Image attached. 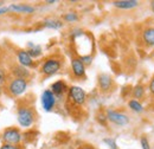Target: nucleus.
Masks as SVG:
<instances>
[{"instance_id": "nucleus-1", "label": "nucleus", "mask_w": 154, "mask_h": 149, "mask_svg": "<svg viewBox=\"0 0 154 149\" xmlns=\"http://www.w3.org/2000/svg\"><path fill=\"white\" fill-rule=\"evenodd\" d=\"M17 120L23 128H30L36 121L35 110L29 105H21L17 111Z\"/></svg>"}, {"instance_id": "nucleus-2", "label": "nucleus", "mask_w": 154, "mask_h": 149, "mask_svg": "<svg viewBox=\"0 0 154 149\" xmlns=\"http://www.w3.org/2000/svg\"><path fill=\"white\" fill-rule=\"evenodd\" d=\"M106 117H107L108 122L115 124L117 127H126L131 122V118L128 115H126L125 112L116 111L114 109H108L106 111Z\"/></svg>"}, {"instance_id": "nucleus-3", "label": "nucleus", "mask_w": 154, "mask_h": 149, "mask_svg": "<svg viewBox=\"0 0 154 149\" xmlns=\"http://www.w3.org/2000/svg\"><path fill=\"white\" fill-rule=\"evenodd\" d=\"M68 98L72 104H75L77 107H81L87 101V93L81 87L72 85L68 90Z\"/></svg>"}, {"instance_id": "nucleus-4", "label": "nucleus", "mask_w": 154, "mask_h": 149, "mask_svg": "<svg viewBox=\"0 0 154 149\" xmlns=\"http://www.w3.org/2000/svg\"><path fill=\"white\" fill-rule=\"evenodd\" d=\"M60 68H62L60 60L56 57H50L43 62L42 68H40V72L45 76H52V74H57L60 70Z\"/></svg>"}, {"instance_id": "nucleus-5", "label": "nucleus", "mask_w": 154, "mask_h": 149, "mask_svg": "<svg viewBox=\"0 0 154 149\" xmlns=\"http://www.w3.org/2000/svg\"><path fill=\"white\" fill-rule=\"evenodd\" d=\"M27 89V79H21V78H14L10 81L7 85V90L12 96H20L26 91Z\"/></svg>"}, {"instance_id": "nucleus-6", "label": "nucleus", "mask_w": 154, "mask_h": 149, "mask_svg": "<svg viewBox=\"0 0 154 149\" xmlns=\"http://www.w3.org/2000/svg\"><path fill=\"white\" fill-rule=\"evenodd\" d=\"M40 102H42V107L46 112L52 111L56 107L57 103V97L55 96V93H52L50 89L44 90L40 97Z\"/></svg>"}, {"instance_id": "nucleus-7", "label": "nucleus", "mask_w": 154, "mask_h": 149, "mask_svg": "<svg viewBox=\"0 0 154 149\" xmlns=\"http://www.w3.org/2000/svg\"><path fill=\"white\" fill-rule=\"evenodd\" d=\"M2 140H4L5 143L18 146L21 142L23 137H21L20 131L17 128H7L2 132Z\"/></svg>"}, {"instance_id": "nucleus-8", "label": "nucleus", "mask_w": 154, "mask_h": 149, "mask_svg": "<svg viewBox=\"0 0 154 149\" xmlns=\"http://www.w3.org/2000/svg\"><path fill=\"white\" fill-rule=\"evenodd\" d=\"M97 83H98V88L102 93H109L113 89V85H114V81H113L112 76L108 74H98Z\"/></svg>"}, {"instance_id": "nucleus-9", "label": "nucleus", "mask_w": 154, "mask_h": 149, "mask_svg": "<svg viewBox=\"0 0 154 149\" xmlns=\"http://www.w3.org/2000/svg\"><path fill=\"white\" fill-rule=\"evenodd\" d=\"M71 69H72V74L76 78L85 77V65L83 64L79 57H75L71 59Z\"/></svg>"}, {"instance_id": "nucleus-10", "label": "nucleus", "mask_w": 154, "mask_h": 149, "mask_svg": "<svg viewBox=\"0 0 154 149\" xmlns=\"http://www.w3.org/2000/svg\"><path fill=\"white\" fill-rule=\"evenodd\" d=\"M141 39L146 47L154 49V26L146 27L141 33Z\"/></svg>"}, {"instance_id": "nucleus-11", "label": "nucleus", "mask_w": 154, "mask_h": 149, "mask_svg": "<svg viewBox=\"0 0 154 149\" xmlns=\"http://www.w3.org/2000/svg\"><path fill=\"white\" fill-rule=\"evenodd\" d=\"M140 5L136 0H116L113 1V6L119 10H134Z\"/></svg>"}, {"instance_id": "nucleus-12", "label": "nucleus", "mask_w": 154, "mask_h": 149, "mask_svg": "<svg viewBox=\"0 0 154 149\" xmlns=\"http://www.w3.org/2000/svg\"><path fill=\"white\" fill-rule=\"evenodd\" d=\"M17 58H18L20 65H23L25 68L33 66V58L29 55V52L26 50H19L17 52Z\"/></svg>"}, {"instance_id": "nucleus-13", "label": "nucleus", "mask_w": 154, "mask_h": 149, "mask_svg": "<svg viewBox=\"0 0 154 149\" xmlns=\"http://www.w3.org/2000/svg\"><path fill=\"white\" fill-rule=\"evenodd\" d=\"M50 90L55 93L56 97H62L64 93H68L69 88H68V85L65 84L64 81H57V82H55V83L51 85V89H50Z\"/></svg>"}, {"instance_id": "nucleus-14", "label": "nucleus", "mask_w": 154, "mask_h": 149, "mask_svg": "<svg viewBox=\"0 0 154 149\" xmlns=\"http://www.w3.org/2000/svg\"><path fill=\"white\" fill-rule=\"evenodd\" d=\"M10 7V11H13V12H17V13H25V14H31L36 11V8L33 6H30V5H19V4H13Z\"/></svg>"}, {"instance_id": "nucleus-15", "label": "nucleus", "mask_w": 154, "mask_h": 149, "mask_svg": "<svg viewBox=\"0 0 154 149\" xmlns=\"http://www.w3.org/2000/svg\"><path fill=\"white\" fill-rule=\"evenodd\" d=\"M12 74L16 77V78H21V79H27L30 77V71L23 66V65H17L12 69Z\"/></svg>"}, {"instance_id": "nucleus-16", "label": "nucleus", "mask_w": 154, "mask_h": 149, "mask_svg": "<svg viewBox=\"0 0 154 149\" xmlns=\"http://www.w3.org/2000/svg\"><path fill=\"white\" fill-rule=\"evenodd\" d=\"M132 96H133L134 99H137V101H141L142 98H145V96H146V89H145V87L141 83L136 84L134 88L132 89Z\"/></svg>"}, {"instance_id": "nucleus-17", "label": "nucleus", "mask_w": 154, "mask_h": 149, "mask_svg": "<svg viewBox=\"0 0 154 149\" xmlns=\"http://www.w3.org/2000/svg\"><path fill=\"white\" fill-rule=\"evenodd\" d=\"M127 105H128V108L133 112H135V114H142V112L145 111V108H143L142 103H141L140 101H137V99H134V98H131V99L128 101Z\"/></svg>"}, {"instance_id": "nucleus-18", "label": "nucleus", "mask_w": 154, "mask_h": 149, "mask_svg": "<svg viewBox=\"0 0 154 149\" xmlns=\"http://www.w3.org/2000/svg\"><path fill=\"white\" fill-rule=\"evenodd\" d=\"M43 26L44 27H48V29H52V30H59V29L63 27V23L59 19L49 18V19H45L43 21Z\"/></svg>"}, {"instance_id": "nucleus-19", "label": "nucleus", "mask_w": 154, "mask_h": 149, "mask_svg": "<svg viewBox=\"0 0 154 149\" xmlns=\"http://www.w3.org/2000/svg\"><path fill=\"white\" fill-rule=\"evenodd\" d=\"M29 52V55L32 57V58H37V57L42 56V46L37 45V44H33V43H29V50H26Z\"/></svg>"}, {"instance_id": "nucleus-20", "label": "nucleus", "mask_w": 154, "mask_h": 149, "mask_svg": "<svg viewBox=\"0 0 154 149\" xmlns=\"http://www.w3.org/2000/svg\"><path fill=\"white\" fill-rule=\"evenodd\" d=\"M63 19L68 23H75L78 20V14L76 12H69V13H65L63 14Z\"/></svg>"}, {"instance_id": "nucleus-21", "label": "nucleus", "mask_w": 154, "mask_h": 149, "mask_svg": "<svg viewBox=\"0 0 154 149\" xmlns=\"http://www.w3.org/2000/svg\"><path fill=\"white\" fill-rule=\"evenodd\" d=\"M103 143H104V144H107L109 149H119L117 144H116L115 138H112V137H106V138H103Z\"/></svg>"}, {"instance_id": "nucleus-22", "label": "nucleus", "mask_w": 154, "mask_h": 149, "mask_svg": "<svg viewBox=\"0 0 154 149\" xmlns=\"http://www.w3.org/2000/svg\"><path fill=\"white\" fill-rule=\"evenodd\" d=\"M140 146L142 149H152L151 148V143L148 141V138L146 136H141L140 137Z\"/></svg>"}, {"instance_id": "nucleus-23", "label": "nucleus", "mask_w": 154, "mask_h": 149, "mask_svg": "<svg viewBox=\"0 0 154 149\" xmlns=\"http://www.w3.org/2000/svg\"><path fill=\"white\" fill-rule=\"evenodd\" d=\"M79 58H81V60L83 62L84 65H90L93 63V56L91 55H83V56H81Z\"/></svg>"}, {"instance_id": "nucleus-24", "label": "nucleus", "mask_w": 154, "mask_h": 149, "mask_svg": "<svg viewBox=\"0 0 154 149\" xmlns=\"http://www.w3.org/2000/svg\"><path fill=\"white\" fill-rule=\"evenodd\" d=\"M0 149H21L20 146H16V144H8V143H5L2 144Z\"/></svg>"}, {"instance_id": "nucleus-25", "label": "nucleus", "mask_w": 154, "mask_h": 149, "mask_svg": "<svg viewBox=\"0 0 154 149\" xmlns=\"http://www.w3.org/2000/svg\"><path fill=\"white\" fill-rule=\"evenodd\" d=\"M149 93H151V95L152 96H154V76L151 78V81H149Z\"/></svg>"}, {"instance_id": "nucleus-26", "label": "nucleus", "mask_w": 154, "mask_h": 149, "mask_svg": "<svg viewBox=\"0 0 154 149\" xmlns=\"http://www.w3.org/2000/svg\"><path fill=\"white\" fill-rule=\"evenodd\" d=\"M8 11H10V7H0V16L7 13Z\"/></svg>"}, {"instance_id": "nucleus-27", "label": "nucleus", "mask_w": 154, "mask_h": 149, "mask_svg": "<svg viewBox=\"0 0 154 149\" xmlns=\"http://www.w3.org/2000/svg\"><path fill=\"white\" fill-rule=\"evenodd\" d=\"M5 79H6V77H5V72H4L2 70H0V84H2V83L5 82Z\"/></svg>"}, {"instance_id": "nucleus-28", "label": "nucleus", "mask_w": 154, "mask_h": 149, "mask_svg": "<svg viewBox=\"0 0 154 149\" xmlns=\"http://www.w3.org/2000/svg\"><path fill=\"white\" fill-rule=\"evenodd\" d=\"M79 149H96V148H94L93 146H82Z\"/></svg>"}, {"instance_id": "nucleus-29", "label": "nucleus", "mask_w": 154, "mask_h": 149, "mask_svg": "<svg viewBox=\"0 0 154 149\" xmlns=\"http://www.w3.org/2000/svg\"><path fill=\"white\" fill-rule=\"evenodd\" d=\"M149 5H151V10H152V12L154 13V0L153 1H151V4H149Z\"/></svg>"}, {"instance_id": "nucleus-30", "label": "nucleus", "mask_w": 154, "mask_h": 149, "mask_svg": "<svg viewBox=\"0 0 154 149\" xmlns=\"http://www.w3.org/2000/svg\"><path fill=\"white\" fill-rule=\"evenodd\" d=\"M55 2H56V0H49V1H46V4H50V5H52Z\"/></svg>"}, {"instance_id": "nucleus-31", "label": "nucleus", "mask_w": 154, "mask_h": 149, "mask_svg": "<svg viewBox=\"0 0 154 149\" xmlns=\"http://www.w3.org/2000/svg\"><path fill=\"white\" fill-rule=\"evenodd\" d=\"M0 93H1V84H0Z\"/></svg>"}, {"instance_id": "nucleus-32", "label": "nucleus", "mask_w": 154, "mask_h": 149, "mask_svg": "<svg viewBox=\"0 0 154 149\" xmlns=\"http://www.w3.org/2000/svg\"><path fill=\"white\" fill-rule=\"evenodd\" d=\"M2 4H4V2H2V1H0V5H2Z\"/></svg>"}]
</instances>
